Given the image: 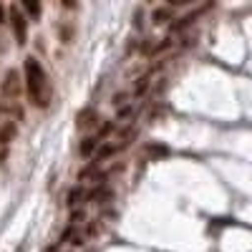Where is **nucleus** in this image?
Returning a JSON list of instances; mask_svg holds the SVG:
<instances>
[{"label":"nucleus","mask_w":252,"mask_h":252,"mask_svg":"<svg viewBox=\"0 0 252 252\" xmlns=\"http://www.w3.org/2000/svg\"><path fill=\"white\" fill-rule=\"evenodd\" d=\"M23 91H26V86H23V73L15 71V68H8V71L3 73V81H0V96L15 101Z\"/></svg>","instance_id":"7ed1b4c3"},{"label":"nucleus","mask_w":252,"mask_h":252,"mask_svg":"<svg viewBox=\"0 0 252 252\" xmlns=\"http://www.w3.org/2000/svg\"><path fill=\"white\" fill-rule=\"evenodd\" d=\"M18 136V121H3L0 124V149L8 146Z\"/></svg>","instance_id":"6e6552de"},{"label":"nucleus","mask_w":252,"mask_h":252,"mask_svg":"<svg viewBox=\"0 0 252 252\" xmlns=\"http://www.w3.org/2000/svg\"><path fill=\"white\" fill-rule=\"evenodd\" d=\"M209 8H212V0H209V3H204L202 8H197V10H192V13H187L184 18L174 20V23L169 26V31H172V33H184V31H187L189 26H192V23H197V20H199V18H202V15H204V13L209 10Z\"/></svg>","instance_id":"39448f33"},{"label":"nucleus","mask_w":252,"mask_h":252,"mask_svg":"<svg viewBox=\"0 0 252 252\" xmlns=\"http://www.w3.org/2000/svg\"><path fill=\"white\" fill-rule=\"evenodd\" d=\"M61 40L71 43V23H61Z\"/></svg>","instance_id":"412c9836"},{"label":"nucleus","mask_w":252,"mask_h":252,"mask_svg":"<svg viewBox=\"0 0 252 252\" xmlns=\"http://www.w3.org/2000/svg\"><path fill=\"white\" fill-rule=\"evenodd\" d=\"M3 23H8V8L0 3V26H3Z\"/></svg>","instance_id":"a878e982"},{"label":"nucleus","mask_w":252,"mask_h":252,"mask_svg":"<svg viewBox=\"0 0 252 252\" xmlns=\"http://www.w3.org/2000/svg\"><path fill=\"white\" fill-rule=\"evenodd\" d=\"M114 131H116V124H114V121H101L98 129H96V139H98V141H106Z\"/></svg>","instance_id":"2eb2a0df"},{"label":"nucleus","mask_w":252,"mask_h":252,"mask_svg":"<svg viewBox=\"0 0 252 252\" xmlns=\"http://www.w3.org/2000/svg\"><path fill=\"white\" fill-rule=\"evenodd\" d=\"M8 114L10 116H15V121H23L26 119V111H23V106H20V103H10V106H8Z\"/></svg>","instance_id":"6ab92c4d"},{"label":"nucleus","mask_w":252,"mask_h":252,"mask_svg":"<svg viewBox=\"0 0 252 252\" xmlns=\"http://www.w3.org/2000/svg\"><path fill=\"white\" fill-rule=\"evenodd\" d=\"M83 235H86V240H94V237H98V235H101V222H96V220L86 222V229H83Z\"/></svg>","instance_id":"f3484780"},{"label":"nucleus","mask_w":252,"mask_h":252,"mask_svg":"<svg viewBox=\"0 0 252 252\" xmlns=\"http://www.w3.org/2000/svg\"><path fill=\"white\" fill-rule=\"evenodd\" d=\"M129 96H131V91H116V94L111 96L114 109H116V106H124V103H129Z\"/></svg>","instance_id":"a211bd4d"},{"label":"nucleus","mask_w":252,"mask_h":252,"mask_svg":"<svg viewBox=\"0 0 252 252\" xmlns=\"http://www.w3.org/2000/svg\"><path fill=\"white\" fill-rule=\"evenodd\" d=\"M172 46H174V38H172V35H166V38H161V40H159V43H154V46H152L149 56H152V58H157V56L166 53V51H169Z\"/></svg>","instance_id":"4468645a"},{"label":"nucleus","mask_w":252,"mask_h":252,"mask_svg":"<svg viewBox=\"0 0 252 252\" xmlns=\"http://www.w3.org/2000/svg\"><path fill=\"white\" fill-rule=\"evenodd\" d=\"M98 139H96V134H89V136H83L81 141H78V149H76V154L81 157V159H94V154H96V149H98Z\"/></svg>","instance_id":"423d86ee"},{"label":"nucleus","mask_w":252,"mask_h":252,"mask_svg":"<svg viewBox=\"0 0 252 252\" xmlns=\"http://www.w3.org/2000/svg\"><path fill=\"white\" fill-rule=\"evenodd\" d=\"M86 192H89V189L86 187H83V184H76V187H71L68 189V194H66V207H81V202L83 199H86Z\"/></svg>","instance_id":"9d476101"},{"label":"nucleus","mask_w":252,"mask_h":252,"mask_svg":"<svg viewBox=\"0 0 252 252\" xmlns=\"http://www.w3.org/2000/svg\"><path fill=\"white\" fill-rule=\"evenodd\" d=\"M189 3H192V0H166V5H169L172 10H174V8H184V5H189Z\"/></svg>","instance_id":"5701e85b"},{"label":"nucleus","mask_w":252,"mask_h":252,"mask_svg":"<svg viewBox=\"0 0 252 252\" xmlns=\"http://www.w3.org/2000/svg\"><path fill=\"white\" fill-rule=\"evenodd\" d=\"M61 5L66 8V10H76L78 8V0H61Z\"/></svg>","instance_id":"b1692460"},{"label":"nucleus","mask_w":252,"mask_h":252,"mask_svg":"<svg viewBox=\"0 0 252 252\" xmlns=\"http://www.w3.org/2000/svg\"><path fill=\"white\" fill-rule=\"evenodd\" d=\"M20 8L31 20H40L43 15V0H20Z\"/></svg>","instance_id":"1a4fd4ad"},{"label":"nucleus","mask_w":252,"mask_h":252,"mask_svg":"<svg viewBox=\"0 0 252 252\" xmlns=\"http://www.w3.org/2000/svg\"><path fill=\"white\" fill-rule=\"evenodd\" d=\"M172 18H174V10L169 5H159L152 10V23L154 26H166V23H172Z\"/></svg>","instance_id":"9b49d317"},{"label":"nucleus","mask_w":252,"mask_h":252,"mask_svg":"<svg viewBox=\"0 0 252 252\" xmlns=\"http://www.w3.org/2000/svg\"><path fill=\"white\" fill-rule=\"evenodd\" d=\"M141 20H144V10L139 8V10L134 13V28H141Z\"/></svg>","instance_id":"393cba45"},{"label":"nucleus","mask_w":252,"mask_h":252,"mask_svg":"<svg viewBox=\"0 0 252 252\" xmlns=\"http://www.w3.org/2000/svg\"><path fill=\"white\" fill-rule=\"evenodd\" d=\"M68 220H71V224H78V222H83V220H86V212H83L81 207H78V209L73 207V209H71V215H68Z\"/></svg>","instance_id":"aec40b11"},{"label":"nucleus","mask_w":252,"mask_h":252,"mask_svg":"<svg viewBox=\"0 0 252 252\" xmlns=\"http://www.w3.org/2000/svg\"><path fill=\"white\" fill-rule=\"evenodd\" d=\"M5 114H8V106L3 103V96H0V116H5Z\"/></svg>","instance_id":"cd10ccee"},{"label":"nucleus","mask_w":252,"mask_h":252,"mask_svg":"<svg viewBox=\"0 0 252 252\" xmlns=\"http://www.w3.org/2000/svg\"><path fill=\"white\" fill-rule=\"evenodd\" d=\"M8 159V146H3V149H0V164H3Z\"/></svg>","instance_id":"bb28decb"},{"label":"nucleus","mask_w":252,"mask_h":252,"mask_svg":"<svg viewBox=\"0 0 252 252\" xmlns=\"http://www.w3.org/2000/svg\"><path fill=\"white\" fill-rule=\"evenodd\" d=\"M8 23H10V31H13V38H15V46L23 48L28 43V15L23 13V8H8Z\"/></svg>","instance_id":"f03ea898"},{"label":"nucleus","mask_w":252,"mask_h":252,"mask_svg":"<svg viewBox=\"0 0 252 252\" xmlns=\"http://www.w3.org/2000/svg\"><path fill=\"white\" fill-rule=\"evenodd\" d=\"M116 152H121V146H119V144H114V141H101L91 161H96V164H101V161H109L111 157H116Z\"/></svg>","instance_id":"0eeeda50"},{"label":"nucleus","mask_w":252,"mask_h":252,"mask_svg":"<svg viewBox=\"0 0 252 252\" xmlns=\"http://www.w3.org/2000/svg\"><path fill=\"white\" fill-rule=\"evenodd\" d=\"M98 124H101V116H98L96 106H83V109L76 114V129H78V131L96 129Z\"/></svg>","instance_id":"20e7f679"},{"label":"nucleus","mask_w":252,"mask_h":252,"mask_svg":"<svg viewBox=\"0 0 252 252\" xmlns=\"http://www.w3.org/2000/svg\"><path fill=\"white\" fill-rule=\"evenodd\" d=\"M139 111H141V109L136 106V103H124V106L116 109V121H129V119H134Z\"/></svg>","instance_id":"ddd939ff"},{"label":"nucleus","mask_w":252,"mask_h":252,"mask_svg":"<svg viewBox=\"0 0 252 252\" xmlns=\"http://www.w3.org/2000/svg\"><path fill=\"white\" fill-rule=\"evenodd\" d=\"M68 242H71V247H83V242H86V235H78V232H76Z\"/></svg>","instance_id":"4be33fe9"},{"label":"nucleus","mask_w":252,"mask_h":252,"mask_svg":"<svg viewBox=\"0 0 252 252\" xmlns=\"http://www.w3.org/2000/svg\"><path fill=\"white\" fill-rule=\"evenodd\" d=\"M149 86H152V76H149V73L139 76V78L134 81V86H131V96H134V98H144L146 91H149Z\"/></svg>","instance_id":"f8f14e48"},{"label":"nucleus","mask_w":252,"mask_h":252,"mask_svg":"<svg viewBox=\"0 0 252 252\" xmlns=\"http://www.w3.org/2000/svg\"><path fill=\"white\" fill-rule=\"evenodd\" d=\"M23 86L28 94L31 106L35 109H48L51 101H53V86H51V78L35 56H26L23 61Z\"/></svg>","instance_id":"f257e3e1"},{"label":"nucleus","mask_w":252,"mask_h":252,"mask_svg":"<svg viewBox=\"0 0 252 252\" xmlns=\"http://www.w3.org/2000/svg\"><path fill=\"white\" fill-rule=\"evenodd\" d=\"M146 154H149L152 159H161V157H166V154H169V149H166V146L164 144H146Z\"/></svg>","instance_id":"dca6fc26"}]
</instances>
